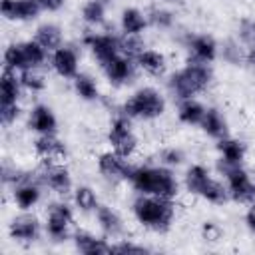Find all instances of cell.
<instances>
[{"mask_svg": "<svg viewBox=\"0 0 255 255\" xmlns=\"http://www.w3.org/2000/svg\"><path fill=\"white\" fill-rule=\"evenodd\" d=\"M129 187L135 193H143V195H159V197H167V199H175L179 193V179L175 175V171L167 165H149V163H139L133 165L128 177Z\"/></svg>", "mask_w": 255, "mask_h": 255, "instance_id": "obj_1", "label": "cell"}, {"mask_svg": "<svg viewBox=\"0 0 255 255\" xmlns=\"http://www.w3.org/2000/svg\"><path fill=\"white\" fill-rule=\"evenodd\" d=\"M215 80L211 64H201L187 60L181 68L173 70L167 76V92L175 100H185V98H197L199 94L207 92Z\"/></svg>", "mask_w": 255, "mask_h": 255, "instance_id": "obj_2", "label": "cell"}, {"mask_svg": "<svg viewBox=\"0 0 255 255\" xmlns=\"http://www.w3.org/2000/svg\"><path fill=\"white\" fill-rule=\"evenodd\" d=\"M133 219L151 233H165L171 229L175 219V201L159 195H143L135 193L131 201Z\"/></svg>", "mask_w": 255, "mask_h": 255, "instance_id": "obj_3", "label": "cell"}, {"mask_svg": "<svg viewBox=\"0 0 255 255\" xmlns=\"http://www.w3.org/2000/svg\"><path fill=\"white\" fill-rule=\"evenodd\" d=\"M183 187L187 193L211 203V205H223L229 201L227 189L223 179H217L211 169L203 163H191L185 167L183 171V179H181Z\"/></svg>", "mask_w": 255, "mask_h": 255, "instance_id": "obj_4", "label": "cell"}, {"mask_svg": "<svg viewBox=\"0 0 255 255\" xmlns=\"http://www.w3.org/2000/svg\"><path fill=\"white\" fill-rule=\"evenodd\" d=\"M167 110L165 96L153 86H141L133 90L120 106V114L128 116L129 120L153 122L159 120Z\"/></svg>", "mask_w": 255, "mask_h": 255, "instance_id": "obj_5", "label": "cell"}, {"mask_svg": "<svg viewBox=\"0 0 255 255\" xmlns=\"http://www.w3.org/2000/svg\"><path fill=\"white\" fill-rule=\"evenodd\" d=\"M74 211H76V207L66 199L52 201L48 205L46 217H44V235L54 243H64V241L72 239Z\"/></svg>", "mask_w": 255, "mask_h": 255, "instance_id": "obj_6", "label": "cell"}, {"mask_svg": "<svg viewBox=\"0 0 255 255\" xmlns=\"http://www.w3.org/2000/svg\"><path fill=\"white\" fill-rule=\"evenodd\" d=\"M133 120H129L128 116L124 114H118L110 120V126H108V145L110 149L126 155V157H131L135 151H137V133L133 129Z\"/></svg>", "mask_w": 255, "mask_h": 255, "instance_id": "obj_7", "label": "cell"}, {"mask_svg": "<svg viewBox=\"0 0 255 255\" xmlns=\"http://www.w3.org/2000/svg\"><path fill=\"white\" fill-rule=\"evenodd\" d=\"M219 173L223 175V183L227 195L235 203H251L255 199V177L243 165L221 167Z\"/></svg>", "mask_w": 255, "mask_h": 255, "instance_id": "obj_8", "label": "cell"}, {"mask_svg": "<svg viewBox=\"0 0 255 255\" xmlns=\"http://www.w3.org/2000/svg\"><path fill=\"white\" fill-rule=\"evenodd\" d=\"M38 177L46 189H50L52 193H56L60 197L72 195V191L76 187L72 171L64 161H42V165L38 169Z\"/></svg>", "mask_w": 255, "mask_h": 255, "instance_id": "obj_9", "label": "cell"}, {"mask_svg": "<svg viewBox=\"0 0 255 255\" xmlns=\"http://www.w3.org/2000/svg\"><path fill=\"white\" fill-rule=\"evenodd\" d=\"M82 44L84 48H88V52L94 56L98 64H104L106 60L122 54V36L112 34V32L88 30L82 36Z\"/></svg>", "mask_w": 255, "mask_h": 255, "instance_id": "obj_10", "label": "cell"}, {"mask_svg": "<svg viewBox=\"0 0 255 255\" xmlns=\"http://www.w3.org/2000/svg\"><path fill=\"white\" fill-rule=\"evenodd\" d=\"M44 235V221L32 211H20L8 223V237L22 245H32Z\"/></svg>", "mask_w": 255, "mask_h": 255, "instance_id": "obj_11", "label": "cell"}, {"mask_svg": "<svg viewBox=\"0 0 255 255\" xmlns=\"http://www.w3.org/2000/svg\"><path fill=\"white\" fill-rule=\"evenodd\" d=\"M100 70H102L104 78L108 80V84L114 88H124L128 84H131L139 72L135 60L124 52L106 60L104 64H100Z\"/></svg>", "mask_w": 255, "mask_h": 255, "instance_id": "obj_12", "label": "cell"}, {"mask_svg": "<svg viewBox=\"0 0 255 255\" xmlns=\"http://www.w3.org/2000/svg\"><path fill=\"white\" fill-rule=\"evenodd\" d=\"M183 48L187 52V60L213 64L219 58V42L207 32H189L183 40Z\"/></svg>", "mask_w": 255, "mask_h": 255, "instance_id": "obj_13", "label": "cell"}, {"mask_svg": "<svg viewBox=\"0 0 255 255\" xmlns=\"http://www.w3.org/2000/svg\"><path fill=\"white\" fill-rule=\"evenodd\" d=\"M96 167H98V173L104 179H108L112 183H118V181H128L133 163L129 161V157H126V155H122L114 149H106L98 155Z\"/></svg>", "mask_w": 255, "mask_h": 255, "instance_id": "obj_14", "label": "cell"}, {"mask_svg": "<svg viewBox=\"0 0 255 255\" xmlns=\"http://www.w3.org/2000/svg\"><path fill=\"white\" fill-rule=\"evenodd\" d=\"M46 187L42 185L38 173H36V177H32V173H28L22 181H18L16 185L10 187V195H12L14 205L20 211H32L42 201V191Z\"/></svg>", "mask_w": 255, "mask_h": 255, "instance_id": "obj_15", "label": "cell"}, {"mask_svg": "<svg viewBox=\"0 0 255 255\" xmlns=\"http://www.w3.org/2000/svg\"><path fill=\"white\" fill-rule=\"evenodd\" d=\"M48 66L52 68V72L62 78V80H74L80 74V52L76 46L64 44L60 48H56L54 52H50V62Z\"/></svg>", "mask_w": 255, "mask_h": 255, "instance_id": "obj_16", "label": "cell"}, {"mask_svg": "<svg viewBox=\"0 0 255 255\" xmlns=\"http://www.w3.org/2000/svg\"><path fill=\"white\" fill-rule=\"evenodd\" d=\"M26 128L36 135L58 133V116L48 104H34L26 116Z\"/></svg>", "mask_w": 255, "mask_h": 255, "instance_id": "obj_17", "label": "cell"}, {"mask_svg": "<svg viewBox=\"0 0 255 255\" xmlns=\"http://www.w3.org/2000/svg\"><path fill=\"white\" fill-rule=\"evenodd\" d=\"M217 149V169L231 167V165H243L247 157V145L245 141L233 137L231 133L215 141Z\"/></svg>", "mask_w": 255, "mask_h": 255, "instance_id": "obj_18", "label": "cell"}, {"mask_svg": "<svg viewBox=\"0 0 255 255\" xmlns=\"http://www.w3.org/2000/svg\"><path fill=\"white\" fill-rule=\"evenodd\" d=\"M0 12L8 22L26 24L38 20L42 8L38 6L36 0H0Z\"/></svg>", "mask_w": 255, "mask_h": 255, "instance_id": "obj_19", "label": "cell"}, {"mask_svg": "<svg viewBox=\"0 0 255 255\" xmlns=\"http://www.w3.org/2000/svg\"><path fill=\"white\" fill-rule=\"evenodd\" d=\"M74 249L78 253L84 255H104V253H112V239H108L106 235H96L88 229H76L72 233Z\"/></svg>", "mask_w": 255, "mask_h": 255, "instance_id": "obj_20", "label": "cell"}, {"mask_svg": "<svg viewBox=\"0 0 255 255\" xmlns=\"http://www.w3.org/2000/svg\"><path fill=\"white\" fill-rule=\"evenodd\" d=\"M32 149L42 161H64L68 155V147L64 139L58 137V133L36 135L32 141Z\"/></svg>", "mask_w": 255, "mask_h": 255, "instance_id": "obj_21", "label": "cell"}, {"mask_svg": "<svg viewBox=\"0 0 255 255\" xmlns=\"http://www.w3.org/2000/svg\"><path fill=\"white\" fill-rule=\"evenodd\" d=\"M94 217H96V223H98L102 235H106L108 239L114 241V239H120V237L124 235V229H126L124 219H122V215L118 213V209H114L112 205L100 203V207L96 209Z\"/></svg>", "mask_w": 255, "mask_h": 255, "instance_id": "obj_22", "label": "cell"}, {"mask_svg": "<svg viewBox=\"0 0 255 255\" xmlns=\"http://www.w3.org/2000/svg\"><path fill=\"white\" fill-rule=\"evenodd\" d=\"M135 64H137V70L151 76V78H161L165 76L167 72V56L161 52V50H155V48H143L137 56H135Z\"/></svg>", "mask_w": 255, "mask_h": 255, "instance_id": "obj_23", "label": "cell"}, {"mask_svg": "<svg viewBox=\"0 0 255 255\" xmlns=\"http://www.w3.org/2000/svg\"><path fill=\"white\" fill-rule=\"evenodd\" d=\"M149 28L147 14L137 6H126L120 12V32L126 36H141Z\"/></svg>", "mask_w": 255, "mask_h": 255, "instance_id": "obj_24", "label": "cell"}, {"mask_svg": "<svg viewBox=\"0 0 255 255\" xmlns=\"http://www.w3.org/2000/svg\"><path fill=\"white\" fill-rule=\"evenodd\" d=\"M199 128H201V131L207 137H211L215 141L225 137V135H229V122H227L225 114L219 108H215V106H207L205 116H203Z\"/></svg>", "mask_w": 255, "mask_h": 255, "instance_id": "obj_25", "label": "cell"}, {"mask_svg": "<svg viewBox=\"0 0 255 255\" xmlns=\"http://www.w3.org/2000/svg\"><path fill=\"white\" fill-rule=\"evenodd\" d=\"M205 110L207 106L197 100V98H185V100H177V108H175V116H177V122L183 124V126H197L201 124L203 116H205Z\"/></svg>", "mask_w": 255, "mask_h": 255, "instance_id": "obj_26", "label": "cell"}, {"mask_svg": "<svg viewBox=\"0 0 255 255\" xmlns=\"http://www.w3.org/2000/svg\"><path fill=\"white\" fill-rule=\"evenodd\" d=\"M34 40L42 44L48 52H54L56 48L64 46V28L56 22H42L34 30Z\"/></svg>", "mask_w": 255, "mask_h": 255, "instance_id": "obj_27", "label": "cell"}, {"mask_svg": "<svg viewBox=\"0 0 255 255\" xmlns=\"http://www.w3.org/2000/svg\"><path fill=\"white\" fill-rule=\"evenodd\" d=\"M22 94H24V88L18 72L4 68L0 76V104H20Z\"/></svg>", "mask_w": 255, "mask_h": 255, "instance_id": "obj_28", "label": "cell"}, {"mask_svg": "<svg viewBox=\"0 0 255 255\" xmlns=\"http://www.w3.org/2000/svg\"><path fill=\"white\" fill-rule=\"evenodd\" d=\"M108 0H86L80 8V18L90 30H98L108 18Z\"/></svg>", "mask_w": 255, "mask_h": 255, "instance_id": "obj_29", "label": "cell"}, {"mask_svg": "<svg viewBox=\"0 0 255 255\" xmlns=\"http://www.w3.org/2000/svg\"><path fill=\"white\" fill-rule=\"evenodd\" d=\"M100 197L96 193V189L92 185H76L74 191H72V205L76 207V211L80 213H96V209L100 207Z\"/></svg>", "mask_w": 255, "mask_h": 255, "instance_id": "obj_30", "label": "cell"}, {"mask_svg": "<svg viewBox=\"0 0 255 255\" xmlns=\"http://www.w3.org/2000/svg\"><path fill=\"white\" fill-rule=\"evenodd\" d=\"M2 64L6 70L12 72H24L30 70V62L26 56V48H24V40L22 42H10L4 52H2Z\"/></svg>", "mask_w": 255, "mask_h": 255, "instance_id": "obj_31", "label": "cell"}, {"mask_svg": "<svg viewBox=\"0 0 255 255\" xmlns=\"http://www.w3.org/2000/svg\"><path fill=\"white\" fill-rule=\"evenodd\" d=\"M72 88H74V94H76L82 102H88V104L98 102L100 96H102L96 78H94L92 74H86V72H80V74L72 80Z\"/></svg>", "mask_w": 255, "mask_h": 255, "instance_id": "obj_32", "label": "cell"}, {"mask_svg": "<svg viewBox=\"0 0 255 255\" xmlns=\"http://www.w3.org/2000/svg\"><path fill=\"white\" fill-rule=\"evenodd\" d=\"M147 22L151 28H157V30H171L175 26V12L163 4H157V6H151L147 12Z\"/></svg>", "mask_w": 255, "mask_h": 255, "instance_id": "obj_33", "label": "cell"}, {"mask_svg": "<svg viewBox=\"0 0 255 255\" xmlns=\"http://www.w3.org/2000/svg\"><path fill=\"white\" fill-rule=\"evenodd\" d=\"M219 58L231 66H237L241 62H247V48L237 40H225L223 44H219Z\"/></svg>", "mask_w": 255, "mask_h": 255, "instance_id": "obj_34", "label": "cell"}, {"mask_svg": "<svg viewBox=\"0 0 255 255\" xmlns=\"http://www.w3.org/2000/svg\"><path fill=\"white\" fill-rule=\"evenodd\" d=\"M18 76H20L24 92L40 94V92L46 90V78L40 70H24V72H18Z\"/></svg>", "mask_w": 255, "mask_h": 255, "instance_id": "obj_35", "label": "cell"}, {"mask_svg": "<svg viewBox=\"0 0 255 255\" xmlns=\"http://www.w3.org/2000/svg\"><path fill=\"white\" fill-rule=\"evenodd\" d=\"M151 247L133 241V239H114L112 241V253H128V255H141V253H149Z\"/></svg>", "mask_w": 255, "mask_h": 255, "instance_id": "obj_36", "label": "cell"}, {"mask_svg": "<svg viewBox=\"0 0 255 255\" xmlns=\"http://www.w3.org/2000/svg\"><path fill=\"white\" fill-rule=\"evenodd\" d=\"M237 40L247 50L255 46V20L253 18H241L237 22Z\"/></svg>", "mask_w": 255, "mask_h": 255, "instance_id": "obj_37", "label": "cell"}, {"mask_svg": "<svg viewBox=\"0 0 255 255\" xmlns=\"http://www.w3.org/2000/svg\"><path fill=\"white\" fill-rule=\"evenodd\" d=\"M159 163L161 165H167L171 169L179 167L185 163V153L181 147H175V145H169V147H163L159 151Z\"/></svg>", "mask_w": 255, "mask_h": 255, "instance_id": "obj_38", "label": "cell"}, {"mask_svg": "<svg viewBox=\"0 0 255 255\" xmlns=\"http://www.w3.org/2000/svg\"><path fill=\"white\" fill-rule=\"evenodd\" d=\"M22 118V106L20 104H0V122L4 128L14 126Z\"/></svg>", "mask_w": 255, "mask_h": 255, "instance_id": "obj_39", "label": "cell"}, {"mask_svg": "<svg viewBox=\"0 0 255 255\" xmlns=\"http://www.w3.org/2000/svg\"><path fill=\"white\" fill-rule=\"evenodd\" d=\"M26 175H28V171H24L22 167H18V165H14V163L4 161V165H2V181H4V185H6V187L16 185V183H18V181H22Z\"/></svg>", "mask_w": 255, "mask_h": 255, "instance_id": "obj_40", "label": "cell"}, {"mask_svg": "<svg viewBox=\"0 0 255 255\" xmlns=\"http://www.w3.org/2000/svg\"><path fill=\"white\" fill-rule=\"evenodd\" d=\"M199 233H201V239L207 241V243H217L221 237H223V227L217 223V221H203L201 227H199Z\"/></svg>", "mask_w": 255, "mask_h": 255, "instance_id": "obj_41", "label": "cell"}, {"mask_svg": "<svg viewBox=\"0 0 255 255\" xmlns=\"http://www.w3.org/2000/svg\"><path fill=\"white\" fill-rule=\"evenodd\" d=\"M36 2L42 8V12H48V14H56L66 6V0H36Z\"/></svg>", "mask_w": 255, "mask_h": 255, "instance_id": "obj_42", "label": "cell"}, {"mask_svg": "<svg viewBox=\"0 0 255 255\" xmlns=\"http://www.w3.org/2000/svg\"><path fill=\"white\" fill-rule=\"evenodd\" d=\"M243 223H245L247 231L255 235V199L251 203H247V209H245V215H243Z\"/></svg>", "mask_w": 255, "mask_h": 255, "instance_id": "obj_43", "label": "cell"}, {"mask_svg": "<svg viewBox=\"0 0 255 255\" xmlns=\"http://www.w3.org/2000/svg\"><path fill=\"white\" fill-rule=\"evenodd\" d=\"M247 64H251V66H255V46L247 50Z\"/></svg>", "mask_w": 255, "mask_h": 255, "instance_id": "obj_44", "label": "cell"}, {"mask_svg": "<svg viewBox=\"0 0 255 255\" xmlns=\"http://www.w3.org/2000/svg\"><path fill=\"white\" fill-rule=\"evenodd\" d=\"M159 2H165V4H175V2H179V0H159Z\"/></svg>", "mask_w": 255, "mask_h": 255, "instance_id": "obj_45", "label": "cell"}]
</instances>
